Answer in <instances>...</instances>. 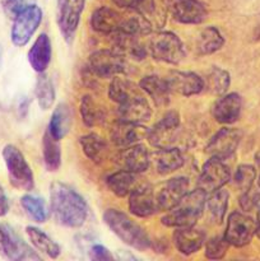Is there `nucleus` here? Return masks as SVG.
Masks as SVG:
<instances>
[{"instance_id":"nucleus-1","label":"nucleus","mask_w":260,"mask_h":261,"mask_svg":"<svg viewBox=\"0 0 260 261\" xmlns=\"http://www.w3.org/2000/svg\"><path fill=\"white\" fill-rule=\"evenodd\" d=\"M109 97L117 105L119 120L145 122L152 116V109L143 89L127 79L114 76L109 87Z\"/></svg>"},{"instance_id":"nucleus-2","label":"nucleus","mask_w":260,"mask_h":261,"mask_svg":"<svg viewBox=\"0 0 260 261\" xmlns=\"http://www.w3.org/2000/svg\"><path fill=\"white\" fill-rule=\"evenodd\" d=\"M50 209L56 223L68 228H79L88 216V204L81 194L63 182L51 184Z\"/></svg>"},{"instance_id":"nucleus-3","label":"nucleus","mask_w":260,"mask_h":261,"mask_svg":"<svg viewBox=\"0 0 260 261\" xmlns=\"http://www.w3.org/2000/svg\"><path fill=\"white\" fill-rule=\"evenodd\" d=\"M103 221L106 226L127 246L139 251H145L152 247V240L147 232L122 212L117 209H107L103 213Z\"/></svg>"},{"instance_id":"nucleus-4","label":"nucleus","mask_w":260,"mask_h":261,"mask_svg":"<svg viewBox=\"0 0 260 261\" xmlns=\"http://www.w3.org/2000/svg\"><path fill=\"white\" fill-rule=\"evenodd\" d=\"M206 195L208 194L199 188L188 191L183 199L163 216L162 223L171 228L195 226L205 206Z\"/></svg>"},{"instance_id":"nucleus-5","label":"nucleus","mask_w":260,"mask_h":261,"mask_svg":"<svg viewBox=\"0 0 260 261\" xmlns=\"http://www.w3.org/2000/svg\"><path fill=\"white\" fill-rule=\"evenodd\" d=\"M3 158L8 168L12 186L23 191L33 190L35 177L23 153L15 145L8 144L3 149Z\"/></svg>"},{"instance_id":"nucleus-6","label":"nucleus","mask_w":260,"mask_h":261,"mask_svg":"<svg viewBox=\"0 0 260 261\" xmlns=\"http://www.w3.org/2000/svg\"><path fill=\"white\" fill-rule=\"evenodd\" d=\"M148 50L154 60L167 64H178L185 58V48L181 40L168 31L154 33L149 40Z\"/></svg>"},{"instance_id":"nucleus-7","label":"nucleus","mask_w":260,"mask_h":261,"mask_svg":"<svg viewBox=\"0 0 260 261\" xmlns=\"http://www.w3.org/2000/svg\"><path fill=\"white\" fill-rule=\"evenodd\" d=\"M87 69L97 78H114L126 71V61L119 51L98 50L89 56Z\"/></svg>"},{"instance_id":"nucleus-8","label":"nucleus","mask_w":260,"mask_h":261,"mask_svg":"<svg viewBox=\"0 0 260 261\" xmlns=\"http://www.w3.org/2000/svg\"><path fill=\"white\" fill-rule=\"evenodd\" d=\"M42 9L37 4L18 14L13 19L12 31H10L12 42L17 47H22V46L27 45L28 41L32 38L37 28L40 27L41 22H42Z\"/></svg>"},{"instance_id":"nucleus-9","label":"nucleus","mask_w":260,"mask_h":261,"mask_svg":"<svg viewBox=\"0 0 260 261\" xmlns=\"http://www.w3.org/2000/svg\"><path fill=\"white\" fill-rule=\"evenodd\" d=\"M256 224L251 217L240 212H233L227 219L226 231L223 237L229 246L244 247L252 241Z\"/></svg>"},{"instance_id":"nucleus-10","label":"nucleus","mask_w":260,"mask_h":261,"mask_svg":"<svg viewBox=\"0 0 260 261\" xmlns=\"http://www.w3.org/2000/svg\"><path fill=\"white\" fill-rule=\"evenodd\" d=\"M86 0H58V25L64 40L73 42Z\"/></svg>"},{"instance_id":"nucleus-11","label":"nucleus","mask_w":260,"mask_h":261,"mask_svg":"<svg viewBox=\"0 0 260 261\" xmlns=\"http://www.w3.org/2000/svg\"><path fill=\"white\" fill-rule=\"evenodd\" d=\"M168 14L183 24H199L208 17L205 5L199 0H163Z\"/></svg>"},{"instance_id":"nucleus-12","label":"nucleus","mask_w":260,"mask_h":261,"mask_svg":"<svg viewBox=\"0 0 260 261\" xmlns=\"http://www.w3.org/2000/svg\"><path fill=\"white\" fill-rule=\"evenodd\" d=\"M229 180H231V171L224 165L223 161L211 157V160L204 163L203 170L199 176L198 188L209 194L223 188Z\"/></svg>"},{"instance_id":"nucleus-13","label":"nucleus","mask_w":260,"mask_h":261,"mask_svg":"<svg viewBox=\"0 0 260 261\" xmlns=\"http://www.w3.org/2000/svg\"><path fill=\"white\" fill-rule=\"evenodd\" d=\"M242 139V133L235 127H223L212 137L206 144L205 152L211 157L218 160H227L236 152Z\"/></svg>"},{"instance_id":"nucleus-14","label":"nucleus","mask_w":260,"mask_h":261,"mask_svg":"<svg viewBox=\"0 0 260 261\" xmlns=\"http://www.w3.org/2000/svg\"><path fill=\"white\" fill-rule=\"evenodd\" d=\"M178 127H180V116L177 112H167L152 129L148 130V142L157 148L171 147L176 139Z\"/></svg>"},{"instance_id":"nucleus-15","label":"nucleus","mask_w":260,"mask_h":261,"mask_svg":"<svg viewBox=\"0 0 260 261\" xmlns=\"http://www.w3.org/2000/svg\"><path fill=\"white\" fill-rule=\"evenodd\" d=\"M0 250L10 260H40V256L9 226H3Z\"/></svg>"},{"instance_id":"nucleus-16","label":"nucleus","mask_w":260,"mask_h":261,"mask_svg":"<svg viewBox=\"0 0 260 261\" xmlns=\"http://www.w3.org/2000/svg\"><path fill=\"white\" fill-rule=\"evenodd\" d=\"M168 88L181 96H195L205 88V82L193 71H171L166 78Z\"/></svg>"},{"instance_id":"nucleus-17","label":"nucleus","mask_w":260,"mask_h":261,"mask_svg":"<svg viewBox=\"0 0 260 261\" xmlns=\"http://www.w3.org/2000/svg\"><path fill=\"white\" fill-rule=\"evenodd\" d=\"M189 180L186 177H173L166 181L155 194L158 212H167L176 205L188 193Z\"/></svg>"},{"instance_id":"nucleus-18","label":"nucleus","mask_w":260,"mask_h":261,"mask_svg":"<svg viewBox=\"0 0 260 261\" xmlns=\"http://www.w3.org/2000/svg\"><path fill=\"white\" fill-rule=\"evenodd\" d=\"M148 129L139 122L119 120L111 129V140L120 148H126L138 144L147 138Z\"/></svg>"},{"instance_id":"nucleus-19","label":"nucleus","mask_w":260,"mask_h":261,"mask_svg":"<svg viewBox=\"0 0 260 261\" xmlns=\"http://www.w3.org/2000/svg\"><path fill=\"white\" fill-rule=\"evenodd\" d=\"M129 211L138 218L153 216L157 209L155 193L149 186H137L129 195Z\"/></svg>"},{"instance_id":"nucleus-20","label":"nucleus","mask_w":260,"mask_h":261,"mask_svg":"<svg viewBox=\"0 0 260 261\" xmlns=\"http://www.w3.org/2000/svg\"><path fill=\"white\" fill-rule=\"evenodd\" d=\"M149 153L147 148L139 143L122 149L117 157V165L120 166V168L134 173L145 172L149 167Z\"/></svg>"},{"instance_id":"nucleus-21","label":"nucleus","mask_w":260,"mask_h":261,"mask_svg":"<svg viewBox=\"0 0 260 261\" xmlns=\"http://www.w3.org/2000/svg\"><path fill=\"white\" fill-rule=\"evenodd\" d=\"M241 110L242 99L240 94L228 93L222 94L221 98L217 99L212 112H213L214 119L221 124H232L237 121L241 115Z\"/></svg>"},{"instance_id":"nucleus-22","label":"nucleus","mask_w":260,"mask_h":261,"mask_svg":"<svg viewBox=\"0 0 260 261\" xmlns=\"http://www.w3.org/2000/svg\"><path fill=\"white\" fill-rule=\"evenodd\" d=\"M173 244L181 254H195L205 244V233L194 226L176 228L173 233Z\"/></svg>"},{"instance_id":"nucleus-23","label":"nucleus","mask_w":260,"mask_h":261,"mask_svg":"<svg viewBox=\"0 0 260 261\" xmlns=\"http://www.w3.org/2000/svg\"><path fill=\"white\" fill-rule=\"evenodd\" d=\"M124 15L109 7H101L91 17V27L102 35H115L120 31Z\"/></svg>"},{"instance_id":"nucleus-24","label":"nucleus","mask_w":260,"mask_h":261,"mask_svg":"<svg viewBox=\"0 0 260 261\" xmlns=\"http://www.w3.org/2000/svg\"><path fill=\"white\" fill-rule=\"evenodd\" d=\"M51 55H53V47H51L50 37L46 33H41L28 51V61L33 70L37 71L38 74L45 73L50 65Z\"/></svg>"},{"instance_id":"nucleus-25","label":"nucleus","mask_w":260,"mask_h":261,"mask_svg":"<svg viewBox=\"0 0 260 261\" xmlns=\"http://www.w3.org/2000/svg\"><path fill=\"white\" fill-rule=\"evenodd\" d=\"M154 167L161 175L175 172L184 166V155L178 148H158L152 154Z\"/></svg>"},{"instance_id":"nucleus-26","label":"nucleus","mask_w":260,"mask_h":261,"mask_svg":"<svg viewBox=\"0 0 260 261\" xmlns=\"http://www.w3.org/2000/svg\"><path fill=\"white\" fill-rule=\"evenodd\" d=\"M71 125H73V111H71L70 106L66 103H60L59 106H56L51 115L47 132L55 139L61 140L69 134Z\"/></svg>"},{"instance_id":"nucleus-27","label":"nucleus","mask_w":260,"mask_h":261,"mask_svg":"<svg viewBox=\"0 0 260 261\" xmlns=\"http://www.w3.org/2000/svg\"><path fill=\"white\" fill-rule=\"evenodd\" d=\"M139 87L147 93L157 107H163L170 101V88L166 79L158 75H147L140 81Z\"/></svg>"},{"instance_id":"nucleus-28","label":"nucleus","mask_w":260,"mask_h":261,"mask_svg":"<svg viewBox=\"0 0 260 261\" xmlns=\"http://www.w3.org/2000/svg\"><path fill=\"white\" fill-rule=\"evenodd\" d=\"M106 184L112 194L119 198H125L137 188V173L120 168L107 177Z\"/></svg>"},{"instance_id":"nucleus-29","label":"nucleus","mask_w":260,"mask_h":261,"mask_svg":"<svg viewBox=\"0 0 260 261\" xmlns=\"http://www.w3.org/2000/svg\"><path fill=\"white\" fill-rule=\"evenodd\" d=\"M25 232H27V236L30 239L31 244L35 246L37 251L47 255L51 259H56L60 255V246L46 232H43L42 229L37 228V227L28 226L25 228Z\"/></svg>"},{"instance_id":"nucleus-30","label":"nucleus","mask_w":260,"mask_h":261,"mask_svg":"<svg viewBox=\"0 0 260 261\" xmlns=\"http://www.w3.org/2000/svg\"><path fill=\"white\" fill-rule=\"evenodd\" d=\"M224 45V37L216 27H205L196 37V51L199 55H211L221 50Z\"/></svg>"},{"instance_id":"nucleus-31","label":"nucleus","mask_w":260,"mask_h":261,"mask_svg":"<svg viewBox=\"0 0 260 261\" xmlns=\"http://www.w3.org/2000/svg\"><path fill=\"white\" fill-rule=\"evenodd\" d=\"M42 153L46 170L50 172H56L61 166L60 140L55 139L48 132H46L43 135Z\"/></svg>"},{"instance_id":"nucleus-32","label":"nucleus","mask_w":260,"mask_h":261,"mask_svg":"<svg viewBox=\"0 0 260 261\" xmlns=\"http://www.w3.org/2000/svg\"><path fill=\"white\" fill-rule=\"evenodd\" d=\"M228 191L223 190V188L209 193V196H206L205 205L208 206L209 216L217 224H221L223 222L227 208H228Z\"/></svg>"},{"instance_id":"nucleus-33","label":"nucleus","mask_w":260,"mask_h":261,"mask_svg":"<svg viewBox=\"0 0 260 261\" xmlns=\"http://www.w3.org/2000/svg\"><path fill=\"white\" fill-rule=\"evenodd\" d=\"M81 147L83 153L88 160L93 161V162H101L105 157V153L107 150V143L99 135L91 133V134H86L79 139Z\"/></svg>"},{"instance_id":"nucleus-34","label":"nucleus","mask_w":260,"mask_h":261,"mask_svg":"<svg viewBox=\"0 0 260 261\" xmlns=\"http://www.w3.org/2000/svg\"><path fill=\"white\" fill-rule=\"evenodd\" d=\"M35 94L36 98H37L38 106H40L43 111H46V110L53 107L56 98V92L53 81H51V78L47 74L40 73L37 82H36Z\"/></svg>"},{"instance_id":"nucleus-35","label":"nucleus","mask_w":260,"mask_h":261,"mask_svg":"<svg viewBox=\"0 0 260 261\" xmlns=\"http://www.w3.org/2000/svg\"><path fill=\"white\" fill-rule=\"evenodd\" d=\"M81 115L87 127H93L105 121V110L97 105L93 97L86 94L81 101Z\"/></svg>"},{"instance_id":"nucleus-36","label":"nucleus","mask_w":260,"mask_h":261,"mask_svg":"<svg viewBox=\"0 0 260 261\" xmlns=\"http://www.w3.org/2000/svg\"><path fill=\"white\" fill-rule=\"evenodd\" d=\"M150 31H152V24L149 23V20L145 18V15L137 13V14L129 15V17L124 15L121 27L117 33H125V35L140 37V36L150 33Z\"/></svg>"},{"instance_id":"nucleus-37","label":"nucleus","mask_w":260,"mask_h":261,"mask_svg":"<svg viewBox=\"0 0 260 261\" xmlns=\"http://www.w3.org/2000/svg\"><path fill=\"white\" fill-rule=\"evenodd\" d=\"M23 209L25 213L31 217L37 223H43L48 217V208L46 205V201L42 198H38L35 195H24L20 199Z\"/></svg>"},{"instance_id":"nucleus-38","label":"nucleus","mask_w":260,"mask_h":261,"mask_svg":"<svg viewBox=\"0 0 260 261\" xmlns=\"http://www.w3.org/2000/svg\"><path fill=\"white\" fill-rule=\"evenodd\" d=\"M229 83H231V78H229L228 71L224 69L213 68L209 71L208 78H206V87L212 93L222 96L227 92Z\"/></svg>"},{"instance_id":"nucleus-39","label":"nucleus","mask_w":260,"mask_h":261,"mask_svg":"<svg viewBox=\"0 0 260 261\" xmlns=\"http://www.w3.org/2000/svg\"><path fill=\"white\" fill-rule=\"evenodd\" d=\"M255 177H256V171L250 165H241L237 167L235 172L233 181L235 185L244 193V191L250 190L254 185Z\"/></svg>"},{"instance_id":"nucleus-40","label":"nucleus","mask_w":260,"mask_h":261,"mask_svg":"<svg viewBox=\"0 0 260 261\" xmlns=\"http://www.w3.org/2000/svg\"><path fill=\"white\" fill-rule=\"evenodd\" d=\"M229 244L224 237L216 236L205 244V256L211 260H221L226 256Z\"/></svg>"},{"instance_id":"nucleus-41","label":"nucleus","mask_w":260,"mask_h":261,"mask_svg":"<svg viewBox=\"0 0 260 261\" xmlns=\"http://www.w3.org/2000/svg\"><path fill=\"white\" fill-rule=\"evenodd\" d=\"M114 3L117 7L143 15L152 14L155 9L154 0H114Z\"/></svg>"},{"instance_id":"nucleus-42","label":"nucleus","mask_w":260,"mask_h":261,"mask_svg":"<svg viewBox=\"0 0 260 261\" xmlns=\"http://www.w3.org/2000/svg\"><path fill=\"white\" fill-rule=\"evenodd\" d=\"M36 4H37V0H5L4 10L8 17L14 19L18 14Z\"/></svg>"},{"instance_id":"nucleus-43","label":"nucleus","mask_w":260,"mask_h":261,"mask_svg":"<svg viewBox=\"0 0 260 261\" xmlns=\"http://www.w3.org/2000/svg\"><path fill=\"white\" fill-rule=\"evenodd\" d=\"M260 201V194L257 191H255L254 189H250V190L244 191L240 198V206L244 209L245 212H250L257 206Z\"/></svg>"},{"instance_id":"nucleus-44","label":"nucleus","mask_w":260,"mask_h":261,"mask_svg":"<svg viewBox=\"0 0 260 261\" xmlns=\"http://www.w3.org/2000/svg\"><path fill=\"white\" fill-rule=\"evenodd\" d=\"M89 254H91V259L96 261H109L112 259V255L103 245H93L89 250Z\"/></svg>"},{"instance_id":"nucleus-45","label":"nucleus","mask_w":260,"mask_h":261,"mask_svg":"<svg viewBox=\"0 0 260 261\" xmlns=\"http://www.w3.org/2000/svg\"><path fill=\"white\" fill-rule=\"evenodd\" d=\"M9 211V201H8V198L5 196L4 191L0 189V217L5 216Z\"/></svg>"},{"instance_id":"nucleus-46","label":"nucleus","mask_w":260,"mask_h":261,"mask_svg":"<svg viewBox=\"0 0 260 261\" xmlns=\"http://www.w3.org/2000/svg\"><path fill=\"white\" fill-rule=\"evenodd\" d=\"M255 224H256V228H255V234L257 236V239L260 240V201L257 204V216L256 221H255Z\"/></svg>"},{"instance_id":"nucleus-47","label":"nucleus","mask_w":260,"mask_h":261,"mask_svg":"<svg viewBox=\"0 0 260 261\" xmlns=\"http://www.w3.org/2000/svg\"><path fill=\"white\" fill-rule=\"evenodd\" d=\"M255 161H256V163H257V166H259L260 167V152L257 153L256 155H255Z\"/></svg>"},{"instance_id":"nucleus-48","label":"nucleus","mask_w":260,"mask_h":261,"mask_svg":"<svg viewBox=\"0 0 260 261\" xmlns=\"http://www.w3.org/2000/svg\"><path fill=\"white\" fill-rule=\"evenodd\" d=\"M3 239V226H0V242H2Z\"/></svg>"},{"instance_id":"nucleus-49","label":"nucleus","mask_w":260,"mask_h":261,"mask_svg":"<svg viewBox=\"0 0 260 261\" xmlns=\"http://www.w3.org/2000/svg\"><path fill=\"white\" fill-rule=\"evenodd\" d=\"M0 64H2V50H0Z\"/></svg>"},{"instance_id":"nucleus-50","label":"nucleus","mask_w":260,"mask_h":261,"mask_svg":"<svg viewBox=\"0 0 260 261\" xmlns=\"http://www.w3.org/2000/svg\"><path fill=\"white\" fill-rule=\"evenodd\" d=\"M259 189H260V176H259Z\"/></svg>"}]
</instances>
